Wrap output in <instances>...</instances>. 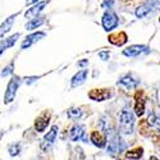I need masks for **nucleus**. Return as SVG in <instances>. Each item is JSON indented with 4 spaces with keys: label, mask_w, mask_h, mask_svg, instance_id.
I'll list each match as a JSON object with an SVG mask.
<instances>
[{
    "label": "nucleus",
    "mask_w": 160,
    "mask_h": 160,
    "mask_svg": "<svg viewBox=\"0 0 160 160\" xmlns=\"http://www.w3.org/2000/svg\"><path fill=\"white\" fill-rule=\"evenodd\" d=\"M135 113L136 115H142L145 113V96L142 91H137L136 94V104H135Z\"/></svg>",
    "instance_id": "dca6fc26"
},
{
    "label": "nucleus",
    "mask_w": 160,
    "mask_h": 160,
    "mask_svg": "<svg viewBox=\"0 0 160 160\" xmlns=\"http://www.w3.org/2000/svg\"><path fill=\"white\" fill-rule=\"evenodd\" d=\"M142 154H143V149H142V148H137V149H135V150L128 151V152L126 154V158H127V159H131V160H137V159H140V158L142 156Z\"/></svg>",
    "instance_id": "4be33fe9"
},
{
    "label": "nucleus",
    "mask_w": 160,
    "mask_h": 160,
    "mask_svg": "<svg viewBox=\"0 0 160 160\" xmlns=\"http://www.w3.org/2000/svg\"><path fill=\"white\" fill-rule=\"evenodd\" d=\"M148 123H149V126H151V127H154V128H156V129L159 131V129H160V115L151 113V114L149 115Z\"/></svg>",
    "instance_id": "412c9836"
},
{
    "label": "nucleus",
    "mask_w": 160,
    "mask_h": 160,
    "mask_svg": "<svg viewBox=\"0 0 160 160\" xmlns=\"http://www.w3.org/2000/svg\"><path fill=\"white\" fill-rule=\"evenodd\" d=\"M8 151H9V155H10V156H17V155H19V152H21V145L17 143V142L9 145Z\"/></svg>",
    "instance_id": "5701e85b"
},
{
    "label": "nucleus",
    "mask_w": 160,
    "mask_h": 160,
    "mask_svg": "<svg viewBox=\"0 0 160 160\" xmlns=\"http://www.w3.org/2000/svg\"><path fill=\"white\" fill-rule=\"evenodd\" d=\"M149 123L146 122V121H141V123H140V131H141V133L142 135H145V136H148V132H149Z\"/></svg>",
    "instance_id": "a878e982"
},
{
    "label": "nucleus",
    "mask_w": 160,
    "mask_h": 160,
    "mask_svg": "<svg viewBox=\"0 0 160 160\" xmlns=\"http://www.w3.org/2000/svg\"><path fill=\"white\" fill-rule=\"evenodd\" d=\"M150 160H159V159H158V158H155V156H151V158H150Z\"/></svg>",
    "instance_id": "c756f323"
},
{
    "label": "nucleus",
    "mask_w": 160,
    "mask_h": 160,
    "mask_svg": "<svg viewBox=\"0 0 160 160\" xmlns=\"http://www.w3.org/2000/svg\"><path fill=\"white\" fill-rule=\"evenodd\" d=\"M110 96L112 94L109 92V90H92L88 94V98L94 101H104L106 99H109Z\"/></svg>",
    "instance_id": "ddd939ff"
},
{
    "label": "nucleus",
    "mask_w": 160,
    "mask_h": 160,
    "mask_svg": "<svg viewBox=\"0 0 160 160\" xmlns=\"http://www.w3.org/2000/svg\"><path fill=\"white\" fill-rule=\"evenodd\" d=\"M85 127L83 126H79V124H74L71 131H69V138L72 141H79V140H83L86 141L85 138Z\"/></svg>",
    "instance_id": "f8f14e48"
},
{
    "label": "nucleus",
    "mask_w": 160,
    "mask_h": 160,
    "mask_svg": "<svg viewBox=\"0 0 160 160\" xmlns=\"http://www.w3.org/2000/svg\"><path fill=\"white\" fill-rule=\"evenodd\" d=\"M19 36H21L19 33H14V35H12V36L2 40V41H0V55H2L7 49H9V48H12L13 45H14L17 42V40L19 38Z\"/></svg>",
    "instance_id": "4468645a"
},
{
    "label": "nucleus",
    "mask_w": 160,
    "mask_h": 160,
    "mask_svg": "<svg viewBox=\"0 0 160 160\" xmlns=\"http://www.w3.org/2000/svg\"><path fill=\"white\" fill-rule=\"evenodd\" d=\"M57 135H58V126H52L51 129L45 135L44 140H42V143H41V148L44 150H48L50 149V146L54 143L55 138H57Z\"/></svg>",
    "instance_id": "1a4fd4ad"
},
{
    "label": "nucleus",
    "mask_w": 160,
    "mask_h": 160,
    "mask_svg": "<svg viewBox=\"0 0 160 160\" xmlns=\"http://www.w3.org/2000/svg\"><path fill=\"white\" fill-rule=\"evenodd\" d=\"M133 126H135V115L129 109L124 108L119 117V129L124 135H131L133 132Z\"/></svg>",
    "instance_id": "f257e3e1"
},
{
    "label": "nucleus",
    "mask_w": 160,
    "mask_h": 160,
    "mask_svg": "<svg viewBox=\"0 0 160 160\" xmlns=\"http://www.w3.org/2000/svg\"><path fill=\"white\" fill-rule=\"evenodd\" d=\"M46 5H48V2H46V0H44V2H40V3H37V4H35L33 7H31L30 9L26 10L24 17L27 18V19H30V21L33 19V18L40 17V13L44 10V8H45Z\"/></svg>",
    "instance_id": "0eeeda50"
},
{
    "label": "nucleus",
    "mask_w": 160,
    "mask_h": 160,
    "mask_svg": "<svg viewBox=\"0 0 160 160\" xmlns=\"http://www.w3.org/2000/svg\"><path fill=\"white\" fill-rule=\"evenodd\" d=\"M118 85H122V86H124V87H127V88H135L136 86L140 85V79L136 78L133 74L128 73V74L123 76L121 79H119Z\"/></svg>",
    "instance_id": "9d476101"
},
{
    "label": "nucleus",
    "mask_w": 160,
    "mask_h": 160,
    "mask_svg": "<svg viewBox=\"0 0 160 160\" xmlns=\"http://www.w3.org/2000/svg\"><path fill=\"white\" fill-rule=\"evenodd\" d=\"M40 2H41V0H27V4H33V3H40Z\"/></svg>",
    "instance_id": "c85d7f7f"
},
{
    "label": "nucleus",
    "mask_w": 160,
    "mask_h": 160,
    "mask_svg": "<svg viewBox=\"0 0 160 160\" xmlns=\"http://www.w3.org/2000/svg\"><path fill=\"white\" fill-rule=\"evenodd\" d=\"M109 57H110V52L109 51H100L99 52V58L101 60H109Z\"/></svg>",
    "instance_id": "bb28decb"
},
{
    "label": "nucleus",
    "mask_w": 160,
    "mask_h": 160,
    "mask_svg": "<svg viewBox=\"0 0 160 160\" xmlns=\"http://www.w3.org/2000/svg\"><path fill=\"white\" fill-rule=\"evenodd\" d=\"M45 36H46V33H45V32H41V31L33 32V33H31V35H28V36H26V38L23 40L22 44H21V48H22V49H28V48H31L33 44H36L37 41L42 40Z\"/></svg>",
    "instance_id": "423d86ee"
},
{
    "label": "nucleus",
    "mask_w": 160,
    "mask_h": 160,
    "mask_svg": "<svg viewBox=\"0 0 160 160\" xmlns=\"http://www.w3.org/2000/svg\"><path fill=\"white\" fill-rule=\"evenodd\" d=\"M82 113H81V109H78V108H73V109H69L68 110V117L71 119H78V118H81Z\"/></svg>",
    "instance_id": "b1692460"
},
{
    "label": "nucleus",
    "mask_w": 160,
    "mask_h": 160,
    "mask_svg": "<svg viewBox=\"0 0 160 160\" xmlns=\"http://www.w3.org/2000/svg\"><path fill=\"white\" fill-rule=\"evenodd\" d=\"M87 76H88V71H87V69L78 71V72L72 77V79H71L72 87H77V86H81L82 83H85Z\"/></svg>",
    "instance_id": "2eb2a0df"
},
{
    "label": "nucleus",
    "mask_w": 160,
    "mask_h": 160,
    "mask_svg": "<svg viewBox=\"0 0 160 160\" xmlns=\"http://www.w3.org/2000/svg\"><path fill=\"white\" fill-rule=\"evenodd\" d=\"M17 16H18V14H12L10 17H8V18H7L2 24H0V37L5 36V35L10 31L13 23H14L16 18H17Z\"/></svg>",
    "instance_id": "f3484780"
},
{
    "label": "nucleus",
    "mask_w": 160,
    "mask_h": 160,
    "mask_svg": "<svg viewBox=\"0 0 160 160\" xmlns=\"http://www.w3.org/2000/svg\"><path fill=\"white\" fill-rule=\"evenodd\" d=\"M156 2H158V0H149V2H146L145 4L140 5V7L136 9V12H135L136 17H137V18H143V17H146V16H148L149 13L155 8Z\"/></svg>",
    "instance_id": "6e6552de"
},
{
    "label": "nucleus",
    "mask_w": 160,
    "mask_h": 160,
    "mask_svg": "<svg viewBox=\"0 0 160 160\" xmlns=\"http://www.w3.org/2000/svg\"><path fill=\"white\" fill-rule=\"evenodd\" d=\"M13 71H14V62H10V63L5 67V68L3 69L2 76H3V77H7V76L12 74V73H13Z\"/></svg>",
    "instance_id": "393cba45"
},
{
    "label": "nucleus",
    "mask_w": 160,
    "mask_h": 160,
    "mask_svg": "<svg viewBox=\"0 0 160 160\" xmlns=\"http://www.w3.org/2000/svg\"><path fill=\"white\" fill-rule=\"evenodd\" d=\"M22 83V78L19 76H13L10 78V81L8 82V86L5 88V94H4V104H10L14 101L17 91Z\"/></svg>",
    "instance_id": "f03ea898"
},
{
    "label": "nucleus",
    "mask_w": 160,
    "mask_h": 160,
    "mask_svg": "<svg viewBox=\"0 0 160 160\" xmlns=\"http://www.w3.org/2000/svg\"><path fill=\"white\" fill-rule=\"evenodd\" d=\"M149 51H150V48L146 45H131L123 50V55L129 57V58H135V57L146 54V52H149Z\"/></svg>",
    "instance_id": "39448f33"
},
{
    "label": "nucleus",
    "mask_w": 160,
    "mask_h": 160,
    "mask_svg": "<svg viewBox=\"0 0 160 160\" xmlns=\"http://www.w3.org/2000/svg\"><path fill=\"white\" fill-rule=\"evenodd\" d=\"M124 149H126V143L118 135L110 138L109 146H108V152H110L112 155H117V154H121Z\"/></svg>",
    "instance_id": "20e7f679"
},
{
    "label": "nucleus",
    "mask_w": 160,
    "mask_h": 160,
    "mask_svg": "<svg viewBox=\"0 0 160 160\" xmlns=\"http://www.w3.org/2000/svg\"><path fill=\"white\" fill-rule=\"evenodd\" d=\"M45 23V17H37V18H33V19H31L30 22H27L26 23V30H28V31H31V30H36L37 27H40V26H42Z\"/></svg>",
    "instance_id": "aec40b11"
},
{
    "label": "nucleus",
    "mask_w": 160,
    "mask_h": 160,
    "mask_svg": "<svg viewBox=\"0 0 160 160\" xmlns=\"http://www.w3.org/2000/svg\"><path fill=\"white\" fill-rule=\"evenodd\" d=\"M127 40H128V37L124 32H117V33H113V35L109 36V42H112L115 46L124 45L127 42Z\"/></svg>",
    "instance_id": "a211bd4d"
},
{
    "label": "nucleus",
    "mask_w": 160,
    "mask_h": 160,
    "mask_svg": "<svg viewBox=\"0 0 160 160\" xmlns=\"http://www.w3.org/2000/svg\"><path fill=\"white\" fill-rule=\"evenodd\" d=\"M91 142L94 143L95 146H98V148L102 149V148L106 146V137L102 135V133L95 131V132L91 133Z\"/></svg>",
    "instance_id": "6ab92c4d"
},
{
    "label": "nucleus",
    "mask_w": 160,
    "mask_h": 160,
    "mask_svg": "<svg viewBox=\"0 0 160 160\" xmlns=\"http://www.w3.org/2000/svg\"><path fill=\"white\" fill-rule=\"evenodd\" d=\"M49 122H50V113L45 112L42 113L40 117H37L36 122H35V128L37 132H44L46 129V127L49 126Z\"/></svg>",
    "instance_id": "9b49d317"
},
{
    "label": "nucleus",
    "mask_w": 160,
    "mask_h": 160,
    "mask_svg": "<svg viewBox=\"0 0 160 160\" xmlns=\"http://www.w3.org/2000/svg\"><path fill=\"white\" fill-rule=\"evenodd\" d=\"M113 3H114V0H104V2H102V7L110 9L113 7Z\"/></svg>",
    "instance_id": "cd10ccee"
},
{
    "label": "nucleus",
    "mask_w": 160,
    "mask_h": 160,
    "mask_svg": "<svg viewBox=\"0 0 160 160\" xmlns=\"http://www.w3.org/2000/svg\"><path fill=\"white\" fill-rule=\"evenodd\" d=\"M118 23H119V19H118L115 13H113V12H105L104 13V16L101 18V24H102L105 31L109 32V31L114 30L118 26Z\"/></svg>",
    "instance_id": "7ed1b4c3"
}]
</instances>
